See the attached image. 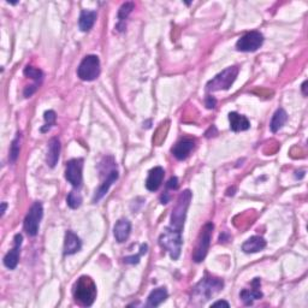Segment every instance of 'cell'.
<instances>
[{
    "instance_id": "cell-1",
    "label": "cell",
    "mask_w": 308,
    "mask_h": 308,
    "mask_svg": "<svg viewBox=\"0 0 308 308\" xmlns=\"http://www.w3.org/2000/svg\"><path fill=\"white\" fill-rule=\"evenodd\" d=\"M73 294L76 302L81 306L90 307L97 299V285L91 277L82 276L75 283Z\"/></svg>"
},
{
    "instance_id": "cell-2",
    "label": "cell",
    "mask_w": 308,
    "mask_h": 308,
    "mask_svg": "<svg viewBox=\"0 0 308 308\" xmlns=\"http://www.w3.org/2000/svg\"><path fill=\"white\" fill-rule=\"evenodd\" d=\"M223 287L224 282L222 279L213 278V277H205L195 285L193 294H191V299L197 300L199 302H205L221 292Z\"/></svg>"
},
{
    "instance_id": "cell-3",
    "label": "cell",
    "mask_w": 308,
    "mask_h": 308,
    "mask_svg": "<svg viewBox=\"0 0 308 308\" xmlns=\"http://www.w3.org/2000/svg\"><path fill=\"white\" fill-rule=\"evenodd\" d=\"M182 244V231H177L170 227L164 229V232L159 237V246L164 251L169 252L172 260H177L180 258Z\"/></svg>"
},
{
    "instance_id": "cell-4",
    "label": "cell",
    "mask_w": 308,
    "mask_h": 308,
    "mask_svg": "<svg viewBox=\"0 0 308 308\" xmlns=\"http://www.w3.org/2000/svg\"><path fill=\"white\" fill-rule=\"evenodd\" d=\"M191 197H193V194H191L190 190L187 189L183 193H181L179 199H177L176 206L173 207L172 213H171L170 228L177 231L183 230L184 222H186L187 218V211L189 208Z\"/></svg>"
},
{
    "instance_id": "cell-5",
    "label": "cell",
    "mask_w": 308,
    "mask_h": 308,
    "mask_svg": "<svg viewBox=\"0 0 308 308\" xmlns=\"http://www.w3.org/2000/svg\"><path fill=\"white\" fill-rule=\"evenodd\" d=\"M238 75V68L237 67H230L224 71H222L221 74H218L217 76L212 78V80L206 84L207 92H219V91H228L229 88L234 84Z\"/></svg>"
},
{
    "instance_id": "cell-6",
    "label": "cell",
    "mask_w": 308,
    "mask_h": 308,
    "mask_svg": "<svg viewBox=\"0 0 308 308\" xmlns=\"http://www.w3.org/2000/svg\"><path fill=\"white\" fill-rule=\"evenodd\" d=\"M213 229L214 225L211 223H206L201 229L199 237H197L196 245H195V249L193 252V260L195 262H201L204 261L205 258H206L208 248H210L211 245V238H212V234H213Z\"/></svg>"
},
{
    "instance_id": "cell-7",
    "label": "cell",
    "mask_w": 308,
    "mask_h": 308,
    "mask_svg": "<svg viewBox=\"0 0 308 308\" xmlns=\"http://www.w3.org/2000/svg\"><path fill=\"white\" fill-rule=\"evenodd\" d=\"M99 75H100V60H99V57L94 56V54L84 57L77 69V76L82 81L91 82L97 80Z\"/></svg>"
},
{
    "instance_id": "cell-8",
    "label": "cell",
    "mask_w": 308,
    "mask_h": 308,
    "mask_svg": "<svg viewBox=\"0 0 308 308\" xmlns=\"http://www.w3.org/2000/svg\"><path fill=\"white\" fill-rule=\"evenodd\" d=\"M43 215V207L42 204L36 201L32 205V207L29 208L28 213L26 215L25 219V231L28 234L29 236H36L37 232H39V227H40V222L42 219Z\"/></svg>"
},
{
    "instance_id": "cell-9",
    "label": "cell",
    "mask_w": 308,
    "mask_h": 308,
    "mask_svg": "<svg viewBox=\"0 0 308 308\" xmlns=\"http://www.w3.org/2000/svg\"><path fill=\"white\" fill-rule=\"evenodd\" d=\"M263 36L260 32H249L241 36L236 42V50L241 52H255L261 47Z\"/></svg>"
},
{
    "instance_id": "cell-10",
    "label": "cell",
    "mask_w": 308,
    "mask_h": 308,
    "mask_svg": "<svg viewBox=\"0 0 308 308\" xmlns=\"http://www.w3.org/2000/svg\"><path fill=\"white\" fill-rule=\"evenodd\" d=\"M82 170H83V159H71L67 163L65 179L74 188H80L82 184Z\"/></svg>"
},
{
    "instance_id": "cell-11",
    "label": "cell",
    "mask_w": 308,
    "mask_h": 308,
    "mask_svg": "<svg viewBox=\"0 0 308 308\" xmlns=\"http://www.w3.org/2000/svg\"><path fill=\"white\" fill-rule=\"evenodd\" d=\"M118 180V171H117V166L114 165L111 167V169H108L107 174H106V179L104 180V182L100 187L98 188L97 191H95L94 197H93V203H98V201H100L102 197L105 196L106 194H107V191L109 189V187L114 184L116 181Z\"/></svg>"
},
{
    "instance_id": "cell-12",
    "label": "cell",
    "mask_w": 308,
    "mask_h": 308,
    "mask_svg": "<svg viewBox=\"0 0 308 308\" xmlns=\"http://www.w3.org/2000/svg\"><path fill=\"white\" fill-rule=\"evenodd\" d=\"M13 241H15L13 248L5 255L4 258V265L9 270H15L17 268V265H18L20 246H22V242H23V236L20 234H17L15 236V238H13Z\"/></svg>"
},
{
    "instance_id": "cell-13",
    "label": "cell",
    "mask_w": 308,
    "mask_h": 308,
    "mask_svg": "<svg viewBox=\"0 0 308 308\" xmlns=\"http://www.w3.org/2000/svg\"><path fill=\"white\" fill-rule=\"evenodd\" d=\"M194 148L195 141L193 139H183L172 147L171 152L177 160H186Z\"/></svg>"
},
{
    "instance_id": "cell-14",
    "label": "cell",
    "mask_w": 308,
    "mask_h": 308,
    "mask_svg": "<svg viewBox=\"0 0 308 308\" xmlns=\"http://www.w3.org/2000/svg\"><path fill=\"white\" fill-rule=\"evenodd\" d=\"M239 297L244 301L245 304L251 306L253 304V301L259 300L262 297V293L260 290V279L254 278L252 282V289H244L239 293Z\"/></svg>"
},
{
    "instance_id": "cell-15",
    "label": "cell",
    "mask_w": 308,
    "mask_h": 308,
    "mask_svg": "<svg viewBox=\"0 0 308 308\" xmlns=\"http://www.w3.org/2000/svg\"><path fill=\"white\" fill-rule=\"evenodd\" d=\"M164 174H165V172H164V169L160 166H157V167H154V169L150 170L148 173V177H147V180H146L147 189H148L149 191L158 190L163 183Z\"/></svg>"
},
{
    "instance_id": "cell-16",
    "label": "cell",
    "mask_w": 308,
    "mask_h": 308,
    "mask_svg": "<svg viewBox=\"0 0 308 308\" xmlns=\"http://www.w3.org/2000/svg\"><path fill=\"white\" fill-rule=\"evenodd\" d=\"M82 248V242L80 237L73 231H68L65 235L64 242V254L65 255H73L75 253L80 252Z\"/></svg>"
},
{
    "instance_id": "cell-17",
    "label": "cell",
    "mask_w": 308,
    "mask_h": 308,
    "mask_svg": "<svg viewBox=\"0 0 308 308\" xmlns=\"http://www.w3.org/2000/svg\"><path fill=\"white\" fill-rule=\"evenodd\" d=\"M229 122H230V129L232 131H245L251 128V123H249L248 118L245 116L238 115L237 112H230L229 114Z\"/></svg>"
},
{
    "instance_id": "cell-18",
    "label": "cell",
    "mask_w": 308,
    "mask_h": 308,
    "mask_svg": "<svg viewBox=\"0 0 308 308\" xmlns=\"http://www.w3.org/2000/svg\"><path fill=\"white\" fill-rule=\"evenodd\" d=\"M130 231H131V224H130L129 221H126V219L118 221L114 228V235L116 241L119 242V244L125 242L126 239L129 238Z\"/></svg>"
},
{
    "instance_id": "cell-19",
    "label": "cell",
    "mask_w": 308,
    "mask_h": 308,
    "mask_svg": "<svg viewBox=\"0 0 308 308\" xmlns=\"http://www.w3.org/2000/svg\"><path fill=\"white\" fill-rule=\"evenodd\" d=\"M60 154V141L57 138H53L50 140L49 142V148H47V157L46 162L47 165L50 167H54L56 164L58 163Z\"/></svg>"
},
{
    "instance_id": "cell-20",
    "label": "cell",
    "mask_w": 308,
    "mask_h": 308,
    "mask_svg": "<svg viewBox=\"0 0 308 308\" xmlns=\"http://www.w3.org/2000/svg\"><path fill=\"white\" fill-rule=\"evenodd\" d=\"M265 247H266L265 238L261 237V236H252L251 238H248L247 241L242 245V251L247 253V254H251V253H258L260 251H262Z\"/></svg>"
},
{
    "instance_id": "cell-21",
    "label": "cell",
    "mask_w": 308,
    "mask_h": 308,
    "mask_svg": "<svg viewBox=\"0 0 308 308\" xmlns=\"http://www.w3.org/2000/svg\"><path fill=\"white\" fill-rule=\"evenodd\" d=\"M97 11H88V10H82L80 18H78V27L82 32H90L93 28L95 20H97Z\"/></svg>"
},
{
    "instance_id": "cell-22",
    "label": "cell",
    "mask_w": 308,
    "mask_h": 308,
    "mask_svg": "<svg viewBox=\"0 0 308 308\" xmlns=\"http://www.w3.org/2000/svg\"><path fill=\"white\" fill-rule=\"evenodd\" d=\"M167 296H169V294H167L165 288L154 289L147 299V307H158L160 303H163L167 299Z\"/></svg>"
},
{
    "instance_id": "cell-23",
    "label": "cell",
    "mask_w": 308,
    "mask_h": 308,
    "mask_svg": "<svg viewBox=\"0 0 308 308\" xmlns=\"http://www.w3.org/2000/svg\"><path fill=\"white\" fill-rule=\"evenodd\" d=\"M287 121H288V114L285 112V109L278 108L273 115L271 123H270V129L272 133H277L279 129L283 128Z\"/></svg>"
},
{
    "instance_id": "cell-24",
    "label": "cell",
    "mask_w": 308,
    "mask_h": 308,
    "mask_svg": "<svg viewBox=\"0 0 308 308\" xmlns=\"http://www.w3.org/2000/svg\"><path fill=\"white\" fill-rule=\"evenodd\" d=\"M135 5L134 3H124L121 8H119L118 10V19H119V23L117 26H116V29L118 30V32H123V30L125 29V23L124 20L128 18V16L131 13L133 10H134Z\"/></svg>"
},
{
    "instance_id": "cell-25",
    "label": "cell",
    "mask_w": 308,
    "mask_h": 308,
    "mask_svg": "<svg viewBox=\"0 0 308 308\" xmlns=\"http://www.w3.org/2000/svg\"><path fill=\"white\" fill-rule=\"evenodd\" d=\"M20 139H22V134H20V133H17L16 138L13 139L11 147H10V157H9L10 163H15L17 158H18L19 150H20Z\"/></svg>"
},
{
    "instance_id": "cell-26",
    "label": "cell",
    "mask_w": 308,
    "mask_h": 308,
    "mask_svg": "<svg viewBox=\"0 0 308 308\" xmlns=\"http://www.w3.org/2000/svg\"><path fill=\"white\" fill-rule=\"evenodd\" d=\"M23 74L26 75L27 77L32 78V80L35 81V83L40 84L41 82L43 80V73L40 69H36V68L34 67H26L25 71H23Z\"/></svg>"
},
{
    "instance_id": "cell-27",
    "label": "cell",
    "mask_w": 308,
    "mask_h": 308,
    "mask_svg": "<svg viewBox=\"0 0 308 308\" xmlns=\"http://www.w3.org/2000/svg\"><path fill=\"white\" fill-rule=\"evenodd\" d=\"M67 204L70 208L76 210V208H78L82 205L81 194L78 193V191H75V190L70 191L69 195H68V197H67Z\"/></svg>"
},
{
    "instance_id": "cell-28",
    "label": "cell",
    "mask_w": 308,
    "mask_h": 308,
    "mask_svg": "<svg viewBox=\"0 0 308 308\" xmlns=\"http://www.w3.org/2000/svg\"><path fill=\"white\" fill-rule=\"evenodd\" d=\"M43 118H45L46 123H45V125L41 128V133L49 131V130L54 125V123H56V119H57L56 112L52 111V109H50V111H46L45 115H43Z\"/></svg>"
},
{
    "instance_id": "cell-29",
    "label": "cell",
    "mask_w": 308,
    "mask_h": 308,
    "mask_svg": "<svg viewBox=\"0 0 308 308\" xmlns=\"http://www.w3.org/2000/svg\"><path fill=\"white\" fill-rule=\"evenodd\" d=\"M147 252V245H142L141 246V252L138 255H131V256H126L124 258V262L125 263H138L140 261V256L142 254H145Z\"/></svg>"
},
{
    "instance_id": "cell-30",
    "label": "cell",
    "mask_w": 308,
    "mask_h": 308,
    "mask_svg": "<svg viewBox=\"0 0 308 308\" xmlns=\"http://www.w3.org/2000/svg\"><path fill=\"white\" fill-rule=\"evenodd\" d=\"M37 87H39V84H36V83H34L32 85H27V87L25 88V92H23L25 97L26 98H30V97H32V95L36 92Z\"/></svg>"
},
{
    "instance_id": "cell-31",
    "label": "cell",
    "mask_w": 308,
    "mask_h": 308,
    "mask_svg": "<svg viewBox=\"0 0 308 308\" xmlns=\"http://www.w3.org/2000/svg\"><path fill=\"white\" fill-rule=\"evenodd\" d=\"M179 179L177 177H171V179L169 180V182L166 183V188L167 189H172V190H176L179 189Z\"/></svg>"
},
{
    "instance_id": "cell-32",
    "label": "cell",
    "mask_w": 308,
    "mask_h": 308,
    "mask_svg": "<svg viewBox=\"0 0 308 308\" xmlns=\"http://www.w3.org/2000/svg\"><path fill=\"white\" fill-rule=\"evenodd\" d=\"M205 105H206L207 108H214L215 105H217V100H215L214 97H212V95H208L206 98V101H205Z\"/></svg>"
},
{
    "instance_id": "cell-33",
    "label": "cell",
    "mask_w": 308,
    "mask_h": 308,
    "mask_svg": "<svg viewBox=\"0 0 308 308\" xmlns=\"http://www.w3.org/2000/svg\"><path fill=\"white\" fill-rule=\"evenodd\" d=\"M205 135H206V138H208V139L212 138V136H215V135H217V129H215V126H214V125L210 126V129L207 130L206 134H205Z\"/></svg>"
},
{
    "instance_id": "cell-34",
    "label": "cell",
    "mask_w": 308,
    "mask_h": 308,
    "mask_svg": "<svg viewBox=\"0 0 308 308\" xmlns=\"http://www.w3.org/2000/svg\"><path fill=\"white\" fill-rule=\"evenodd\" d=\"M160 201H162L163 205H166L170 201V195L169 193H164L162 196H160Z\"/></svg>"
},
{
    "instance_id": "cell-35",
    "label": "cell",
    "mask_w": 308,
    "mask_h": 308,
    "mask_svg": "<svg viewBox=\"0 0 308 308\" xmlns=\"http://www.w3.org/2000/svg\"><path fill=\"white\" fill-rule=\"evenodd\" d=\"M217 306H225V307H229V303L227 302V301H217V302L212 303V307H217Z\"/></svg>"
},
{
    "instance_id": "cell-36",
    "label": "cell",
    "mask_w": 308,
    "mask_h": 308,
    "mask_svg": "<svg viewBox=\"0 0 308 308\" xmlns=\"http://www.w3.org/2000/svg\"><path fill=\"white\" fill-rule=\"evenodd\" d=\"M6 207H8V204L6 203H2V215H4V213H5V211H6Z\"/></svg>"
},
{
    "instance_id": "cell-37",
    "label": "cell",
    "mask_w": 308,
    "mask_h": 308,
    "mask_svg": "<svg viewBox=\"0 0 308 308\" xmlns=\"http://www.w3.org/2000/svg\"><path fill=\"white\" fill-rule=\"evenodd\" d=\"M306 84H307V81H304L302 83V91H303V94L307 95V92H306Z\"/></svg>"
}]
</instances>
